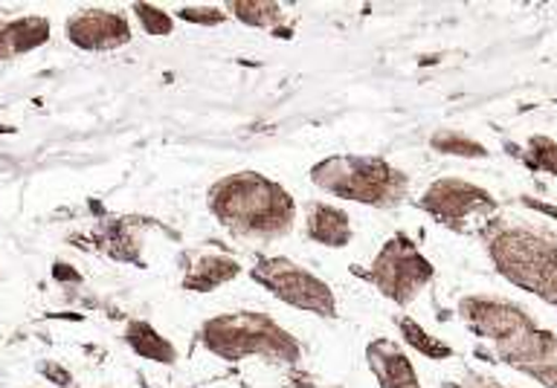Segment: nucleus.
I'll return each instance as SVG.
<instances>
[{
    "label": "nucleus",
    "instance_id": "obj_20",
    "mask_svg": "<svg viewBox=\"0 0 557 388\" xmlns=\"http://www.w3.org/2000/svg\"><path fill=\"white\" fill-rule=\"evenodd\" d=\"M181 17H186V21H200V24H218L221 21V12H195V9H183Z\"/></svg>",
    "mask_w": 557,
    "mask_h": 388
},
{
    "label": "nucleus",
    "instance_id": "obj_1",
    "mask_svg": "<svg viewBox=\"0 0 557 388\" xmlns=\"http://www.w3.org/2000/svg\"><path fill=\"white\" fill-rule=\"evenodd\" d=\"M212 209L230 233L242 238H276L294 224V203L282 186L256 174H235L212 189Z\"/></svg>",
    "mask_w": 557,
    "mask_h": 388
},
{
    "label": "nucleus",
    "instance_id": "obj_5",
    "mask_svg": "<svg viewBox=\"0 0 557 388\" xmlns=\"http://www.w3.org/2000/svg\"><path fill=\"white\" fill-rule=\"evenodd\" d=\"M252 278L259 281L268 293H273L278 302L290 304L296 311L317 313V316H334L337 313V299L331 287L311 276L308 270L296 267L287 259H264L252 267Z\"/></svg>",
    "mask_w": 557,
    "mask_h": 388
},
{
    "label": "nucleus",
    "instance_id": "obj_15",
    "mask_svg": "<svg viewBox=\"0 0 557 388\" xmlns=\"http://www.w3.org/2000/svg\"><path fill=\"white\" fill-rule=\"evenodd\" d=\"M525 165L540 172L557 174V142L548 137H531L525 151Z\"/></svg>",
    "mask_w": 557,
    "mask_h": 388
},
{
    "label": "nucleus",
    "instance_id": "obj_9",
    "mask_svg": "<svg viewBox=\"0 0 557 388\" xmlns=\"http://www.w3.org/2000/svg\"><path fill=\"white\" fill-rule=\"evenodd\" d=\"M366 360L381 388H421L409 356L389 339H374L366 351Z\"/></svg>",
    "mask_w": 557,
    "mask_h": 388
},
{
    "label": "nucleus",
    "instance_id": "obj_3",
    "mask_svg": "<svg viewBox=\"0 0 557 388\" xmlns=\"http://www.w3.org/2000/svg\"><path fill=\"white\" fill-rule=\"evenodd\" d=\"M203 342L212 354L224 360H244V356H273L282 363L299 360V342L287 337L276 322L259 313H235L218 316L203 325Z\"/></svg>",
    "mask_w": 557,
    "mask_h": 388
},
{
    "label": "nucleus",
    "instance_id": "obj_8",
    "mask_svg": "<svg viewBox=\"0 0 557 388\" xmlns=\"http://www.w3.org/2000/svg\"><path fill=\"white\" fill-rule=\"evenodd\" d=\"M421 206L442 221L450 229H465L470 217H487L496 212V200L479 186L461 180H442L435 183L433 189L426 191V198L421 200Z\"/></svg>",
    "mask_w": 557,
    "mask_h": 388
},
{
    "label": "nucleus",
    "instance_id": "obj_6",
    "mask_svg": "<svg viewBox=\"0 0 557 388\" xmlns=\"http://www.w3.org/2000/svg\"><path fill=\"white\" fill-rule=\"evenodd\" d=\"M377 290L383 296H389L392 302L409 304L418 296V290L433 278V267L412 243L400 235L395 241H389L381 250L377 261H374L372 273H369Z\"/></svg>",
    "mask_w": 557,
    "mask_h": 388
},
{
    "label": "nucleus",
    "instance_id": "obj_22",
    "mask_svg": "<svg viewBox=\"0 0 557 388\" xmlns=\"http://www.w3.org/2000/svg\"><path fill=\"white\" fill-rule=\"evenodd\" d=\"M487 388H508V386H496V383H491V386H487Z\"/></svg>",
    "mask_w": 557,
    "mask_h": 388
},
{
    "label": "nucleus",
    "instance_id": "obj_18",
    "mask_svg": "<svg viewBox=\"0 0 557 388\" xmlns=\"http://www.w3.org/2000/svg\"><path fill=\"white\" fill-rule=\"evenodd\" d=\"M134 12H137V17L143 21V26H146V33L151 35L172 33V17L165 15V12H160V9L148 7V3H137Z\"/></svg>",
    "mask_w": 557,
    "mask_h": 388
},
{
    "label": "nucleus",
    "instance_id": "obj_12",
    "mask_svg": "<svg viewBox=\"0 0 557 388\" xmlns=\"http://www.w3.org/2000/svg\"><path fill=\"white\" fill-rule=\"evenodd\" d=\"M235 276H238V264H235L233 259L212 255V259H200L191 264L189 273L183 276V287L198 290V293H207V290H215V287L226 285V281Z\"/></svg>",
    "mask_w": 557,
    "mask_h": 388
},
{
    "label": "nucleus",
    "instance_id": "obj_17",
    "mask_svg": "<svg viewBox=\"0 0 557 388\" xmlns=\"http://www.w3.org/2000/svg\"><path fill=\"white\" fill-rule=\"evenodd\" d=\"M435 148L438 151H444V154H459V157H485L487 151L479 142H473V139L461 137V134H438V137L433 139Z\"/></svg>",
    "mask_w": 557,
    "mask_h": 388
},
{
    "label": "nucleus",
    "instance_id": "obj_14",
    "mask_svg": "<svg viewBox=\"0 0 557 388\" xmlns=\"http://www.w3.org/2000/svg\"><path fill=\"white\" fill-rule=\"evenodd\" d=\"M398 328H400V334H404V339H407L409 346L416 348L421 356H426V360H447V356L453 354L450 346H444L442 339L430 337V334H426V330L421 328L418 322L400 320Z\"/></svg>",
    "mask_w": 557,
    "mask_h": 388
},
{
    "label": "nucleus",
    "instance_id": "obj_2",
    "mask_svg": "<svg viewBox=\"0 0 557 388\" xmlns=\"http://www.w3.org/2000/svg\"><path fill=\"white\" fill-rule=\"evenodd\" d=\"M487 252L496 273L513 287L557 308V243L529 226L499 224L487 235Z\"/></svg>",
    "mask_w": 557,
    "mask_h": 388
},
{
    "label": "nucleus",
    "instance_id": "obj_16",
    "mask_svg": "<svg viewBox=\"0 0 557 388\" xmlns=\"http://www.w3.org/2000/svg\"><path fill=\"white\" fill-rule=\"evenodd\" d=\"M230 7H233V12L242 17L244 24L250 26L278 24V17H282L278 3H230Z\"/></svg>",
    "mask_w": 557,
    "mask_h": 388
},
{
    "label": "nucleus",
    "instance_id": "obj_13",
    "mask_svg": "<svg viewBox=\"0 0 557 388\" xmlns=\"http://www.w3.org/2000/svg\"><path fill=\"white\" fill-rule=\"evenodd\" d=\"M128 346L137 351L139 356L146 360H154V363H174L177 360V351L165 337H160L151 325L146 322H134L128 328Z\"/></svg>",
    "mask_w": 557,
    "mask_h": 388
},
{
    "label": "nucleus",
    "instance_id": "obj_7",
    "mask_svg": "<svg viewBox=\"0 0 557 388\" xmlns=\"http://www.w3.org/2000/svg\"><path fill=\"white\" fill-rule=\"evenodd\" d=\"M461 320L468 328L482 339H491L496 348L508 346L520 339L529 330H537L540 325L522 311L520 304L503 302V299H487V296H470L461 302Z\"/></svg>",
    "mask_w": 557,
    "mask_h": 388
},
{
    "label": "nucleus",
    "instance_id": "obj_19",
    "mask_svg": "<svg viewBox=\"0 0 557 388\" xmlns=\"http://www.w3.org/2000/svg\"><path fill=\"white\" fill-rule=\"evenodd\" d=\"M529 377L531 380H537L543 388H557V363L534 368V372H529Z\"/></svg>",
    "mask_w": 557,
    "mask_h": 388
},
{
    "label": "nucleus",
    "instance_id": "obj_4",
    "mask_svg": "<svg viewBox=\"0 0 557 388\" xmlns=\"http://www.w3.org/2000/svg\"><path fill=\"white\" fill-rule=\"evenodd\" d=\"M313 183L339 198L372 203V206H392L404 198L407 189V180L381 160H346V157H334L329 163L317 165Z\"/></svg>",
    "mask_w": 557,
    "mask_h": 388
},
{
    "label": "nucleus",
    "instance_id": "obj_11",
    "mask_svg": "<svg viewBox=\"0 0 557 388\" xmlns=\"http://www.w3.org/2000/svg\"><path fill=\"white\" fill-rule=\"evenodd\" d=\"M308 235H311V241L325 243V247H346L351 241V224L339 209L313 203L311 215H308Z\"/></svg>",
    "mask_w": 557,
    "mask_h": 388
},
{
    "label": "nucleus",
    "instance_id": "obj_10",
    "mask_svg": "<svg viewBox=\"0 0 557 388\" xmlns=\"http://www.w3.org/2000/svg\"><path fill=\"white\" fill-rule=\"evenodd\" d=\"M67 35H73L82 47H113L128 41V26L111 12H85L73 21Z\"/></svg>",
    "mask_w": 557,
    "mask_h": 388
},
{
    "label": "nucleus",
    "instance_id": "obj_21",
    "mask_svg": "<svg viewBox=\"0 0 557 388\" xmlns=\"http://www.w3.org/2000/svg\"><path fill=\"white\" fill-rule=\"evenodd\" d=\"M522 203L531 209H537V212H546L548 217H557V209L555 206H546V203H537V200H531V198H522Z\"/></svg>",
    "mask_w": 557,
    "mask_h": 388
}]
</instances>
